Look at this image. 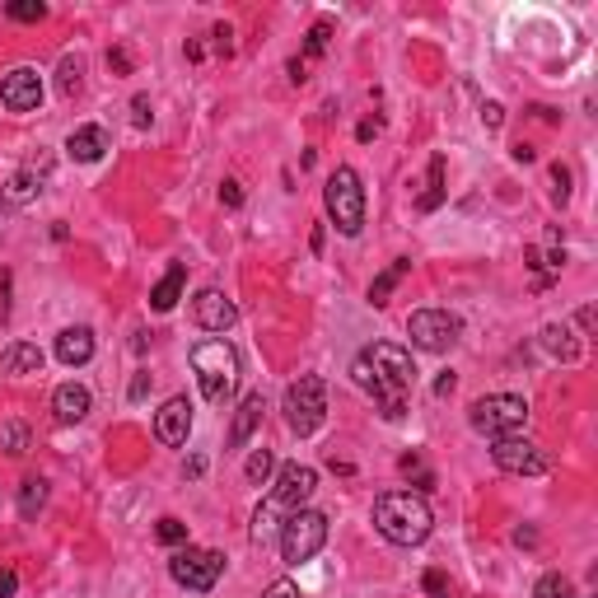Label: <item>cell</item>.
Wrapping results in <instances>:
<instances>
[{"label": "cell", "instance_id": "obj_1", "mask_svg": "<svg viewBox=\"0 0 598 598\" xmlns=\"http://www.w3.org/2000/svg\"><path fill=\"white\" fill-rule=\"evenodd\" d=\"M351 374H356V384L374 398V407H379L384 421H402V416H407V388L416 384L412 351H402V346H393V342H374L356 356Z\"/></svg>", "mask_w": 598, "mask_h": 598}, {"label": "cell", "instance_id": "obj_2", "mask_svg": "<svg viewBox=\"0 0 598 598\" xmlns=\"http://www.w3.org/2000/svg\"><path fill=\"white\" fill-rule=\"evenodd\" d=\"M374 528L393 547H421L435 528V514H430L426 496H416V491H384L374 500Z\"/></svg>", "mask_w": 598, "mask_h": 598}, {"label": "cell", "instance_id": "obj_3", "mask_svg": "<svg viewBox=\"0 0 598 598\" xmlns=\"http://www.w3.org/2000/svg\"><path fill=\"white\" fill-rule=\"evenodd\" d=\"M192 374L201 384V398L211 407H225L239 388V351L225 337H206V342L192 346Z\"/></svg>", "mask_w": 598, "mask_h": 598}, {"label": "cell", "instance_id": "obj_4", "mask_svg": "<svg viewBox=\"0 0 598 598\" xmlns=\"http://www.w3.org/2000/svg\"><path fill=\"white\" fill-rule=\"evenodd\" d=\"M323 206H328V220L337 225V234L356 239L365 229V187H360V173L351 164L332 169L328 187H323Z\"/></svg>", "mask_w": 598, "mask_h": 598}, {"label": "cell", "instance_id": "obj_5", "mask_svg": "<svg viewBox=\"0 0 598 598\" xmlns=\"http://www.w3.org/2000/svg\"><path fill=\"white\" fill-rule=\"evenodd\" d=\"M281 412H285V426L295 430L299 440L314 435V430L328 421V384H323L318 374H299L295 384L285 388Z\"/></svg>", "mask_w": 598, "mask_h": 598}, {"label": "cell", "instance_id": "obj_6", "mask_svg": "<svg viewBox=\"0 0 598 598\" xmlns=\"http://www.w3.org/2000/svg\"><path fill=\"white\" fill-rule=\"evenodd\" d=\"M468 421L477 435H491V440H505V435H519L528 426V402L519 393H486L468 407Z\"/></svg>", "mask_w": 598, "mask_h": 598}, {"label": "cell", "instance_id": "obj_7", "mask_svg": "<svg viewBox=\"0 0 598 598\" xmlns=\"http://www.w3.org/2000/svg\"><path fill=\"white\" fill-rule=\"evenodd\" d=\"M281 556L290 561V566H304V561H314L318 552H323V542H328V514L323 510H290L281 524Z\"/></svg>", "mask_w": 598, "mask_h": 598}, {"label": "cell", "instance_id": "obj_8", "mask_svg": "<svg viewBox=\"0 0 598 598\" xmlns=\"http://www.w3.org/2000/svg\"><path fill=\"white\" fill-rule=\"evenodd\" d=\"M169 575L173 584H183L192 594H211L215 580L225 575V552H215V547H178L169 556Z\"/></svg>", "mask_w": 598, "mask_h": 598}, {"label": "cell", "instance_id": "obj_9", "mask_svg": "<svg viewBox=\"0 0 598 598\" xmlns=\"http://www.w3.org/2000/svg\"><path fill=\"white\" fill-rule=\"evenodd\" d=\"M407 337H412L416 351L444 356V351H454L458 337H463V318L449 314V309H416V314L407 318Z\"/></svg>", "mask_w": 598, "mask_h": 598}, {"label": "cell", "instance_id": "obj_10", "mask_svg": "<svg viewBox=\"0 0 598 598\" xmlns=\"http://www.w3.org/2000/svg\"><path fill=\"white\" fill-rule=\"evenodd\" d=\"M491 463L510 477H542L547 472V454L533 440H519V435H505V440L491 444Z\"/></svg>", "mask_w": 598, "mask_h": 598}, {"label": "cell", "instance_id": "obj_11", "mask_svg": "<svg viewBox=\"0 0 598 598\" xmlns=\"http://www.w3.org/2000/svg\"><path fill=\"white\" fill-rule=\"evenodd\" d=\"M314 491H318V468H309V463H285V468H276V486H271V500H276L285 514H290V510H304Z\"/></svg>", "mask_w": 598, "mask_h": 598}, {"label": "cell", "instance_id": "obj_12", "mask_svg": "<svg viewBox=\"0 0 598 598\" xmlns=\"http://www.w3.org/2000/svg\"><path fill=\"white\" fill-rule=\"evenodd\" d=\"M0 103L10 113H38V103H43V75L33 71V66H15V71L0 80Z\"/></svg>", "mask_w": 598, "mask_h": 598}, {"label": "cell", "instance_id": "obj_13", "mask_svg": "<svg viewBox=\"0 0 598 598\" xmlns=\"http://www.w3.org/2000/svg\"><path fill=\"white\" fill-rule=\"evenodd\" d=\"M192 318H197V328H206V332H229L239 323V309H234V299H229L225 290L206 285V290L192 299Z\"/></svg>", "mask_w": 598, "mask_h": 598}, {"label": "cell", "instance_id": "obj_14", "mask_svg": "<svg viewBox=\"0 0 598 598\" xmlns=\"http://www.w3.org/2000/svg\"><path fill=\"white\" fill-rule=\"evenodd\" d=\"M187 435H192V402L178 393V398H169L155 412V440L164 444V449H183Z\"/></svg>", "mask_w": 598, "mask_h": 598}, {"label": "cell", "instance_id": "obj_15", "mask_svg": "<svg viewBox=\"0 0 598 598\" xmlns=\"http://www.w3.org/2000/svg\"><path fill=\"white\" fill-rule=\"evenodd\" d=\"M89 407H94V393H89L85 384H61L57 393H52V412H57L61 426H80L89 416Z\"/></svg>", "mask_w": 598, "mask_h": 598}, {"label": "cell", "instance_id": "obj_16", "mask_svg": "<svg viewBox=\"0 0 598 598\" xmlns=\"http://www.w3.org/2000/svg\"><path fill=\"white\" fill-rule=\"evenodd\" d=\"M108 150H113V141H108L103 127H75L71 136H66V155H71L75 164H99Z\"/></svg>", "mask_w": 598, "mask_h": 598}, {"label": "cell", "instance_id": "obj_17", "mask_svg": "<svg viewBox=\"0 0 598 598\" xmlns=\"http://www.w3.org/2000/svg\"><path fill=\"white\" fill-rule=\"evenodd\" d=\"M262 416H267V398H262V393H248V398L239 402V412H234V426H229V444H234V449H243V444L253 440V430L262 426Z\"/></svg>", "mask_w": 598, "mask_h": 598}, {"label": "cell", "instance_id": "obj_18", "mask_svg": "<svg viewBox=\"0 0 598 598\" xmlns=\"http://www.w3.org/2000/svg\"><path fill=\"white\" fill-rule=\"evenodd\" d=\"M57 360L61 365H89L94 360V328H66L57 332Z\"/></svg>", "mask_w": 598, "mask_h": 598}, {"label": "cell", "instance_id": "obj_19", "mask_svg": "<svg viewBox=\"0 0 598 598\" xmlns=\"http://www.w3.org/2000/svg\"><path fill=\"white\" fill-rule=\"evenodd\" d=\"M183 290H187V267H183V262H173V267L164 271V281L150 290V309H155V314H169V309H178Z\"/></svg>", "mask_w": 598, "mask_h": 598}, {"label": "cell", "instance_id": "obj_20", "mask_svg": "<svg viewBox=\"0 0 598 598\" xmlns=\"http://www.w3.org/2000/svg\"><path fill=\"white\" fill-rule=\"evenodd\" d=\"M43 173L47 169H19L10 183L0 187V206H24V201H33L43 192Z\"/></svg>", "mask_w": 598, "mask_h": 598}, {"label": "cell", "instance_id": "obj_21", "mask_svg": "<svg viewBox=\"0 0 598 598\" xmlns=\"http://www.w3.org/2000/svg\"><path fill=\"white\" fill-rule=\"evenodd\" d=\"M0 370L5 374H43V351L33 342H10L5 356H0Z\"/></svg>", "mask_w": 598, "mask_h": 598}, {"label": "cell", "instance_id": "obj_22", "mask_svg": "<svg viewBox=\"0 0 598 598\" xmlns=\"http://www.w3.org/2000/svg\"><path fill=\"white\" fill-rule=\"evenodd\" d=\"M542 351L556 360H575L580 356V342H575V332H570L566 323H547V328H542Z\"/></svg>", "mask_w": 598, "mask_h": 598}, {"label": "cell", "instance_id": "obj_23", "mask_svg": "<svg viewBox=\"0 0 598 598\" xmlns=\"http://www.w3.org/2000/svg\"><path fill=\"white\" fill-rule=\"evenodd\" d=\"M276 514H285L276 500L267 496V505H257V514H253V542H262L267 547L271 538H281V524H276Z\"/></svg>", "mask_w": 598, "mask_h": 598}, {"label": "cell", "instance_id": "obj_24", "mask_svg": "<svg viewBox=\"0 0 598 598\" xmlns=\"http://www.w3.org/2000/svg\"><path fill=\"white\" fill-rule=\"evenodd\" d=\"M407 271H412V262H407V257H398V262H393V267H388L384 276H379V281L370 285V304H374V309H384L388 295H393V285H398L402 276H407Z\"/></svg>", "mask_w": 598, "mask_h": 598}, {"label": "cell", "instance_id": "obj_25", "mask_svg": "<svg viewBox=\"0 0 598 598\" xmlns=\"http://www.w3.org/2000/svg\"><path fill=\"white\" fill-rule=\"evenodd\" d=\"M533 598H580V594H575V580H570V575L547 570V575L533 584Z\"/></svg>", "mask_w": 598, "mask_h": 598}, {"label": "cell", "instance_id": "obj_26", "mask_svg": "<svg viewBox=\"0 0 598 598\" xmlns=\"http://www.w3.org/2000/svg\"><path fill=\"white\" fill-rule=\"evenodd\" d=\"M43 505H47V482L43 477H24V486H19V514L33 519Z\"/></svg>", "mask_w": 598, "mask_h": 598}, {"label": "cell", "instance_id": "obj_27", "mask_svg": "<svg viewBox=\"0 0 598 598\" xmlns=\"http://www.w3.org/2000/svg\"><path fill=\"white\" fill-rule=\"evenodd\" d=\"M440 201H444V155H435L430 159V183L421 192V211H435Z\"/></svg>", "mask_w": 598, "mask_h": 598}, {"label": "cell", "instance_id": "obj_28", "mask_svg": "<svg viewBox=\"0 0 598 598\" xmlns=\"http://www.w3.org/2000/svg\"><path fill=\"white\" fill-rule=\"evenodd\" d=\"M271 472H276V458H271V449H253V454H248V463H243V477H248L253 486H262Z\"/></svg>", "mask_w": 598, "mask_h": 598}, {"label": "cell", "instance_id": "obj_29", "mask_svg": "<svg viewBox=\"0 0 598 598\" xmlns=\"http://www.w3.org/2000/svg\"><path fill=\"white\" fill-rule=\"evenodd\" d=\"M0 449H5L10 458H24L29 454V426H19V421L0 426Z\"/></svg>", "mask_w": 598, "mask_h": 598}, {"label": "cell", "instance_id": "obj_30", "mask_svg": "<svg viewBox=\"0 0 598 598\" xmlns=\"http://www.w3.org/2000/svg\"><path fill=\"white\" fill-rule=\"evenodd\" d=\"M328 38H332V19H318L314 29H309V43H304V66H309V57H323L328 52Z\"/></svg>", "mask_w": 598, "mask_h": 598}, {"label": "cell", "instance_id": "obj_31", "mask_svg": "<svg viewBox=\"0 0 598 598\" xmlns=\"http://www.w3.org/2000/svg\"><path fill=\"white\" fill-rule=\"evenodd\" d=\"M5 15L19 19V24H38V19H47V5H43V0H10V5H5Z\"/></svg>", "mask_w": 598, "mask_h": 598}, {"label": "cell", "instance_id": "obj_32", "mask_svg": "<svg viewBox=\"0 0 598 598\" xmlns=\"http://www.w3.org/2000/svg\"><path fill=\"white\" fill-rule=\"evenodd\" d=\"M155 538L164 542V547H183V542H187V524H183V519H173V514H164V519L155 524Z\"/></svg>", "mask_w": 598, "mask_h": 598}, {"label": "cell", "instance_id": "obj_33", "mask_svg": "<svg viewBox=\"0 0 598 598\" xmlns=\"http://www.w3.org/2000/svg\"><path fill=\"white\" fill-rule=\"evenodd\" d=\"M552 201L556 206H566L570 201V169L566 164H552Z\"/></svg>", "mask_w": 598, "mask_h": 598}, {"label": "cell", "instance_id": "obj_34", "mask_svg": "<svg viewBox=\"0 0 598 598\" xmlns=\"http://www.w3.org/2000/svg\"><path fill=\"white\" fill-rule=\"evenodd\" d=\"M426 594L430 598H454V584H449V575H444V570H426Z\"/></svg>", "mask_w": 598, "mask_h": 598}, {"label": "cell", "instance_id": "obj_35", "mask_svg": "<svg viewBox=\"0 0 598 598\" xmlns=\"http://www.w3.org/2000/svg\"><path fill=\"white\" fill-rule=\"evenodd\" d=\"M75 89H80V61H75V57H66V61H61V94L71 99Z\"/></svg>", "mask_w": 598, "mask_h": 598}, {"label": "cell", "instance_id": "obj_36", "mask_svg": "<svg viewBox=\"0 0 598 598\" xmlns=\"http://www.w3.org/2000/svg\"><path fill=\"white\" fill-rule=\"evenodd\" d=\"M131 122H136L141 131L155 122V113H150V99H145V94H136V99H131Z\"/></svg>", "mask_w": 598, "mask_h": 598}, {"label": "cell", "instance_id": "obj_37", "mask_svg": "<svg viewBox=\"0 0 598 598\" xmlns=\"http://www.w3.org/2000/svg\"><path fill=\"white\" fill-rule=\"evenodd\" d=\"M482 122H486V127H491V131H500V127H505V108H500L496 99H491V103H482Z\"/></svg>", "mask_w": 598, "mask_h": 598}, {"label": "cell", "instance_id": "obj_38", "mask_svg": "<svg viewBox=\"0 0 598 598\" xmlns=\"http://www.w3.org/2000/svg\"><path fill=\"white\" fill-rule=\"evenodd\" d=\"M262 598H299V589H295V580H271Z\"/></svg>", "mask_w": 598, "mask_h": 598}, {"label": "cell", "instance_id": "obj_39", "mask_svg": "<svg viewBox=\"0 0 598 598\" xmlns=\"http://www.w3.org/2000/svg\"><path fill=\"white\" fill-rule=\"evenodd\" d=\"M220 201H225V206H234V211H239V206H243V187L234 183V178H229V183L220 187Z\"/></svg>", "mask_w": 598, "mask_h": 598}, {"label": "cell", "instance_id": "obj_40", "mask_svg": "<svg viewBox=\"0 0 598 598\" xmlns=\"http://www.w3.org/2000/svg\"><path fill=\"white\" fill-rule=\"evenodd\" d=\"M145 393H150V370H136V379H131V402H141Z\"/></svg>", "mask_w": 598, "mask_h": 598}, {"label": "cell", "instance_id": "obj_41", "mask_svg": "<svg viewBox=\"0 0 598 598\" xmlns=\"http://www.w3.org/2000/svg\"><path fill=\"white\" fill-rule=\"evenodd\" d=\"M211 38H215V47H220L225 57H229V52H234V43H229V38H234V33H229V24H215V29H211Z\"/></svg>", "mask_w": 598, "mask_h": 598}, {"label": "cell", "instance_id": "obj_42", "mask_svg": "<svg viewBox=\"0 0 598 598\" xmlns=\"http://www.w3.org/2000/svg\"><path fill=\"white\" fill-rule=\"evenodd\" d=\"M108 66H113L117 75H127V71H131V57L122 52V47H117V52H108Z\"/></svg>", "mask_w": 598, "mask_h": 598}, {"label": "cell", "instance_id": "obj_43", "mask_svg": "<svg viewBox=\"0 0 598 598\" xmlns=\"http://www.w3.org/2000/svg\"><path fill=\"white\" fill-rule=\"evenodd\" d=\"M19 589V575L15 570H0V598H10Z\"/></svg>", "mask_w": 598, "mask_h": 598}, {"label": "cell", "instance_id": "obj_44", "mask_svg": "<svg viewBox=\"0 0 598 598\" xmlns=\"http://www.w3.org/2000/svg\"><path fill=\"white\" fill-rule=\"evenodd\" d=\"M454 388H458V379H454V374H440V379H435V398H449Z\"/></svg>", "mask_w": 598, "mask_h": 598}, {"label": "cell", "instance_id": "obj_45", "mask_svg": "<svg viewBox=\"0 0 598 598\" xmlns=\"http://www.w3.org/2000/svg\"><path fill=\"white\" fill-rule=\"evenodd\" d=\"M379 127H384V122H379V117H370V122H360V141H374V136H379Z\"/></svg>", "mask_w": 598, "mask_h": 598}, {"label": "cell", "instance_id": "obj_46", "mask_svg": "<svg viewBox=\"0 0 598 598\" xmlns=\"http://www.w3.org/2000/svg\"><path fill=\"white\" fill-rule=\"evenodd\" d=\"M206 472V458H187V477H201Z\"/></svg>", "mask_w": 598, "mask_h": 598}, {"label": "cell", "instance_id": "obj_47", "mask_svg": "<svg viewBox=\"0 0 598 598\" xmlns=\"http://www.w3.org/2000/svg\"><path fill=\"white\" fill-rule=\"evenodd\" d=\"M594 598H598V594H594Z\"/></svg>", "mask_w": 598, "mask_h": 598}]
</instances>
